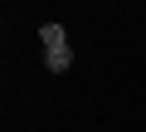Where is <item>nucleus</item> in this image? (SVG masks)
<instances>
[{
  "label": "nucleus",
  "mask_w": 146,
  "mask_h": 132,
  "mask_svg": "<svg viewBox=\"0 0 146 132\" xmlns=\"http://www.w3.org/2000/svg\"><path fill=\"white\" fill-rule=\"evenodd\" d=\"M39 39H44V49H68V34H63V25H54V20L39 29Z\"/></svg>",
  "instance_id": "nucleus-1"
},
{
  "label": "nucleus",
  "mask_w": 146,
  "mask_h": 132,
  "mask_svg": "<svg viewBox=\"0 0 146 132\" xmlns=\"http://www.w3.org/2000/svg\"><path fill=\"white\" fill-rule=\"evenodd\" d=\"M44 64H49V74H63L68 64H73V54L68 49H44Z\"/></svg>",
  "instance_id": "nucleus-2"
}]
</instances>
